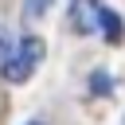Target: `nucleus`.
I'll use <instances>...</instances> for the list:
<instances>
[{
	"label": "nucleus",
	"instance_id": "obj_4",
	"mask_svg": "<svg viewBox=\"0 0 125 125\" xmlns=\"http://www.w3.org/2000/svg\"><path fill=\"white\" fill-rule=\"evenodd\" d=\"M51 4H55V0H27V4H23V16H27V20H39Z\"/></svg>",
	"mask_w": 125,
	"mask_h": 125
},
{
	"label": "nucleus",
	"instance_id": "obj_2",
	"mask_svg": "<svg viewBox=\"0 0 125 125\" xmlns=\"http://www.w3.org/2000/svg\"><path fill=\"white\" fill-rule=\"evenodd\" d=\"M98 0H74V12H70V23H74V31L78 35H86L90 27H94V20H98Z\"/></svg>",
	"mask_w": 125,
	"mask_h": 125
},
{
	"label": "nucleus",
	"instance_id": "obj_3",
	"mask_svg": "<svg viewBox=\"0 0 125 125\" xmlns=\"http://www.w3.org/2000/svg\"><path fill=\"white\" fill-rule=\"evenodd\" d=\"M98 27H102V35L109 39V43H121V16L117 12H109V8H98V20H94Z\"/></svg>",
	"mask_w": 125,
	"mask_h": 125
},
{
	"label": "nucleus",
	"instance_id": "obj_1",
	"mask_svg": "<svg viewBox=\"0 0 125 125\" xmlns=\"http://www.w3.org/2000/svg\"><path fill=\"white\" fill-rule=\"evenodd\" d=\"M39 59H43V39L23 35V39L16 43V51H8V55H4L0 74H4L8 82H23V78H31V70L39 66Z\"/></svg>",
	"mask_w": 125,
	"mask_h": 125
},
{
	"label": "nucleus",
	"instance_id": "obj_5",
	"mask_svg": "<svg viewBox=\"0 0 125 125\" xmlns=\"http://www.w3.org/2000/svg\"><path fill=\"white\" fill-rule=\"evenodd\" d=\"M109 86H113V82H109L105 74H94V90H98V94H102V90H109Z\"/></svg>",
	"mask_w": 125,
	"mask_h": 125
},
{
	"label": "nucleus",
	"instance_id": "obj_6",
	"mask_svg": "<svg viewBox=\"0 0 125 125\" xmlns=\"http://www.w3.org/2000/svg\"><path fill=\"white\" fill-rule=\"evenodd\" d=\"M31 125H35V121H31Z\"/></svg>",
	"mask_w": 125,
	"mask_h": 125
}]
</instances>
